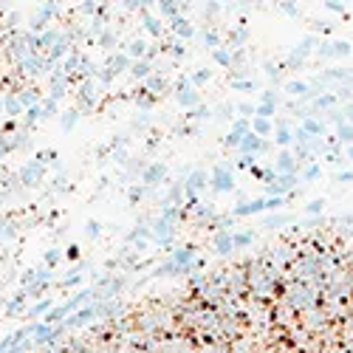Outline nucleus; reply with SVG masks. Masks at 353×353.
Listing matches in <instances>:
<instances>
[{
	"label": "nucleus",
	"mask_w": 353,
	"mask_h": 353,
	"mask_svg": "<svg viewBox=\"0 0 353 353\" xmlns=\"http://www.w3.org/2000/svg\"><path fill=\"white\" fill-rule=\"evenodd\" d=\"M274 110H277V102H260L257 105V116H263V119H271Z\"/></svg>",
	"instance_id": "11"
},
{
	"label": "nucleus",
	"mask_w": 353,
	"mask_h": 353,
	"mask_svg": "<svg viewBox=\"0 0 353 353\" xmlns=\"http://www.w3.org/2000/svg\"><path fill=\"white\" fill-rule=\"evenodd\" d=\"M240 113H243V116H251V119H255V116H257V108H251V105H240Z\"/></svg>",
	"instance_id": "24"
},
{
	"label": "nucleus",
	"mask_w": 353,
	"mask_h": 353,
	"mask_svg": "<svg viewBox=\"0 0 353 353\" xmlns=\"http://www.w3.org/2000/svg\"><path fill=\"white\" fill-rule=\"evenodd\" d=\"M280 198H271V201H263V198H257V201L246 204V207H238L235 209V215H251V212H260V209H277L280 207Z\"/></svg>",
	"instance_id": "1"
},
{
	"label": "nucleus",
	"mask_w": 353,
	"mask_h": 353,
	"mask_svg": "<svg viewBox=\"0 0 353 353\" xmlns=\"http://www.w3.org/2000/svg\"><path fill=\"white\" fill-rule=\"evenodd\" d=\"M266 144H268V141L260 139V136H255V133H249V136H243V139H240V150H243V153L266 150Z\"/></svg>",
	"instance_id": "2"
},
{
	"label": "nucleus",
	"mask_w": 353,
	"mask_h": 353,
	"mask_svg": "<svg viewBox=\"0 0 353 353\" xmlns=\"http://www.w3.org/2000/svg\"><path fill=\"white\" fill-rule=\"evenodd\" d=\"M207 187V172H195L192 178H189V192H198V189Z\"/></svg>",
	"instance_id": "7"
},
{
	"label": "nucleus",
	"mask_w": 353,
	"mask_h": 353,
	"mask_svg": "<svg viewBox=\"0 0 353 353\" xmlns=\"http://www.w3.org/2000/svg\"><path fill=\"white\" fill-rule=\"evenodd\" d=\"M198 102V93H184L181 96V105H195Z\"/></svg>",
	"instance_id": "23"
},
{
	"label": "nucleus",
	"mask_w": 353,
	"mask_h": 353,
	"mask_svg": "<svg viewBox=\"0 0 353 353\" xmlns=\"http://www.w3.org/2000/svg\"><path fill=\"white\" fill-rule=\"evenodd\" d=\"M331 54H339V57H347V54H353V45H350V43H342V40H336V43L331 45Z\"/></svg>",
	"instance_id": "10"
},
{
	"label": "nucleus",
	"mask_w": 353,
	"mask_h": 353,
	"mask_svg": "<svg viewBox=\"0 0 353 353\" xmlns=\"http://www.w3.org/2000/svg\"><path fill=\"white\" fill-rule=\"evenodd\" d=\"M345 223H353V215H350V218H345Z\"/></svg>",
	"instance_id": "30"
},
{
	"label": "nucleus",
	"mask_w": 353,
	"mask_h": 353,
	"mask_svg": "<svg viewBox=\"0 0 353 353\" xmlns=\"http://www.w3.org/2000/svg\"><path fill=\"white\" fill-rule=\"evenodd\" d=\"M175 29H178V34H181V37H189V34H192V29H189L184 20H175Z\"/></svg>",
	"instance_id": "21"
},
{
	"label": "nucleus",
	"mask_w": 353,
	"mask_h": 353,
	"mask_svg": "<svg viewBox=\"0 0 353 353\" xmlns=\"http://www.w3.org/2000/svg\"><path fill=\"white\" fill-rule=\"evenodd\" d=\"M215 187H218V189H229L232 187V178L226 175L223 170H218V172H215Z\"/></svg>",
	"instance_id": "13"
},
{
	"label": "nucleus",
	"mask_w": 353,
	"mask_h": 353,
	"mask_svg": "<svg viewBox=\"0 0 353 353\" xmlns=\"http://www.w3.org/2000/svg\"><path fill=\"white\" fill-rule=\"evenodd\" d=\"M345 116H350V119H353V105H347V110H345Z\"/></svg>",
	"instance_id": "28"
},
{
	"label": "nucleus",
	"mask_w": 353,
	"mask_h": 353,
	"mask_svg": "<svg viewBox=\"0 0 353 353\" xmlns=\"http://www.w3.org/2000/svg\"><path fill=\"white\" fill-rule=\"evenodd\" d=\"M347 156H350V159H353V147H347Z\"/></svg>",
	"instance_id": "29"
},
{
	"label": "nucleus",
	"mask_w": 353,
	"mask_h": 353,
	"mask_svg": "<svg viewBox=\"0 0 353 353\" xmlns=\"http://www.w3.org/2000/svg\"><path fill=\"white\" fill-rule=\"evenodd\" d=\"M232 246H235V243H232V238H220L218 243H215V249H218V251H229Z\"/></svg>",
	"instance_id": "19"
},
{
	"label": "nucleus",
	"mask_w": 353,
	"mask_h": 353,
	"mask_svg": "<svg viewBox=\"0 0 353 353\" xmlns=\"http://www.w3.org/2000/svg\"><path fill=\"white\" fill-rule=\"evenodd\" d=\"M314 178H319V167H311V170L305 172V181H314Z\"/></svg>",
	"instance_id": "25"
},
{
	"label": "nucleus",
	"mask_w": 353,
	"mask_h": 353,
	"mask_svg": "<svg viewBox=\"0 0 353 353\" xmlns=\"http://www.w3.org/2000/svg\"><path fill=\"white\" fill-rule=\"evenodd\" d=\"M353 172H342V175H336V181H350Z\"/></svg>",
	"instance_id": "27"
},
{
	"label": "nucleus",
	"mask_w": 353,
	"mask_h": 353,
	"mask_svg": "<svg viewBox=\"0 0 353 353\" xmlns=\"http://www.w3.org/2000/svg\"><path fill=\"white\" fill-rule=\"evenodd\" d=\"M209 80V68H201V71L195 73V85H201V82Z\"/></svg>",
	"instance_id": "22"
},
{
	"label": "nucleus",
	"mask_w": 353,
	"mask_h": 353,
	"mask_svg": "<svg viewBox=\"0 0 353 353\" xmlns=\"http://www.w3.org/2000/svg\"><path fill=\"white\" fill-rule=\"evenodd\" d=\"M339 136H342L345 141H350V144H353V128H350V124H339Z\"/></svg>",
	"instance_id": "17"
},
{
	"label": "nucleus",
	"mask_w": 353,
	"mask_h": 353,
	"mask_svg": "<svg viewBox=\"0 0 353 353\" xmlns=\"http://www.w3.org/2000/svg\"><path fill=\"white\" fill-rule=\"evenodd\" d=\"M249 119H235V122H232V133H235V136H240V139H243V136H249Z\"/></svg>",
	"instance_id": "6"
},
{
	"label": "nucleus",
	"mask_w": 353,
	"mask_h": 353,
	"mask_svg": "<svg viewBox=\"0 0 353 353\" xmlns=\"http://www.w3.org/2000/svg\"><path fill=\"white\" fill-rule=\"evenodd\" d=\"M322 209H325V201H322V198H317V201H311V204H308V212H311V215L322 212Z\"/></svg>",
	"instance_id": "18"
},
{
	"label": "nucleus",
	"mask_w": 353,
	"mask_h": 353,
	"mask_svg": "<svg viewBox=\"0 0 353 353\" xmlns=\"http://www.w3.org/2000/svg\"><path fill=\"white\" fill-rule=\"evenodd\" d=\"M334 105H336V96H334V93H325V96L317 99V108H334Z\"/></svg>",
	"instance_id": "15"
},
{
	"label": "nucleus",
	"mask_w": 353,
	"mask_h": 353,
	"mask_svg": "<svg viewBox=\"0 0 353 353\" xmlns=\"http://www.w3.org/2000/svg\"><path fill=\"white\" fill-rule=\"evenodd\" d=\"M271 130H274L271 119H263V116H255V119H251V133L255 136L266 139V136H271Z\"/></svg>",
	"instance_id": "3"
},
{
	"label": "nucleus",
	"mask_w": 353,
	"mask_h": 353,
	"mask_svg": "<svg viewBox=\"0 0 353 353\" xmlns=\"http://www.w3.org/2000/svg\"><path fill=\"white\" fill-rule=\"evenodd\" d=\"M232 85H235V88H240V91H251V88H255L251 82H232Z\"/></svg>",
	"instance_id": "26"
},
{
	"label": "nucleus",
	"mask_w": 353,
	"mask_h": 353,
	"mask_svg": "<svg viewBox=\"0 0 353 353\" xmlns=\"http://www.w3.org/2000/svg\"><path fill=\"white\" fill-rule=\"evenodd\" d=\"M215 60H218L220 65H229V62H232V57H229V51H223V48H220V51H215Z\"/></svg>",
	"instance_id": "20"
},
{
	"label": "nucleus",
	"mask_w": 353,
	"mask_h": 353,
	"mask_svg": "<svg viewBox=\"0 0 353 353\" xmlns=\"http://www.w3.org/2000/svg\"><path fill=\"white\" fill-rule=\"evenodd\" d=\"M302 133H311V136H322L325 133V128L319 122H314V119H305V124H302Z\"/></svg>",
	"instance_id": "9"
},
{
	"label": "nucleus",
	"mask_w": 353,
	"mask_h": 353,
	"mask_svg": "<svg viewBox=\"0 0 353 353\" xmlns=\"http://www.w3.org/2000/svg\"><path fill=\"white\" fill-rule=\"evenodd\" d=\"M161 175H164V167H161V164H153V167H150V172H147L144 178H147V181H150V184H156Z\"/></svg>",
	"instance_id": "14"
},
{
	"label": "nucleus",
	"mask_w": 353,
	"mask_h": 353,
	"mask_svg": "<svg viewBox=\"0 0 353 353\" xmlns=\"http://www.w3.org/2000/svg\"><path fill=\"white\" fill-rule=\"evenodd\" d=\"M294 187H297V175H280V181H277V184H271V189H268V192L283 195L286 189H294Z\"/></svg>",
	"instance_id": "4"
},
{
	"label": "nucleus",
	"mask_w": 353,
	"mask_h": 353,
	"mask_svg": "<svg viewBox=\"0 0 353 353\" xmlns=\"http://www.w3.org/2000/svg\"><path fill=\"white\" fill-rule=\"evenodd\" d=\"M277 170L286 172V175H294V156L291 153H280V156H277Z\"/></svg>",
	"instance_id": "5"
},
{
	"label": "nucleus",
	"mask_w": 353,
	"mask_h": 353,
	"mask_svg": "<svg viewBox=\"0 0 353 353\" xmlns=\"http://www.w3.org/2000/svg\"><path fill=\"white\" fill-rule=\"evenodd\" d=\"M274 128H277V144H288L291 141V130L286 128V122H277Z\"/></svg>",
	"instance_id": "8"
},
{
	"label": "nucleus",
	"mask_w": 353,
	"mask_h": 353,
	"mask_svg": "<svg viewBox=\"0 0 353 353\" xmlns=\"http://www.w3.org/2000/svg\"><path fill=\"white\" fill-rule=\"evenodd\" d=\"M286 93H305V96H311L314 91H308V85H305V82H288Z\"/></svg>",
	"instance_id": "12"
},
{
	"label": "nucleus",
	"mask_w": 353,
	"mask_h": 353,
	"mask_svg": "<svg viewBox=\"0 0 353 353\" xmlns=\"http://www.w3.org/2000/svg\"><path fill=\"white\" fill-rule=\"evenodd\" d=\"M232 243H235V246H249V243H251V232H243V235H235V238H232Z\"/></svg>",
	"instance_id": "16"
}]
</instances>
